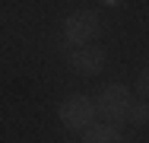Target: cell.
Here are the masks:
<instances>
[{"mask_svg":"<svg viewBox=\"0 0 149 143\" xmlns=\"http://www.w3.org/2000/svg\"><path fill=\"white\" fill-rule=\"evenodd\" d=\"M92 114H95V102L86 99V95H73V99H67V102L60 105V121H63L67 127H73V130L89 127Z\"/></svg>","mask_w":149,"mask_h":143,"instance_id":"1","label":"cell"},{"mask_svg":"<svg viewBox=\"0 0 149 143\" xmlns=\"http://www.w3.org/2000/svg\"><path fill=\"white\" fill-rule=\"evenodd\" d=\"M127 105H130V92L120 83L108 86V89L102 92V99H98V108L105 111V118H108L114 127H118L120 121H127Z\"/></svg>","mask_w":149,"mask_h":143,"instance_id":"2","label":"cell"},{"mask_svg":"<svg viewBox=\"0 0 149 143\" xmlns=\"http://www.w3.org/2000/svg\"><path fill=\"white\" fill-rule=\"evenodd\" d=\"M102 64H105V51L102 48H79L73 54V67L79 73H98Z\"/></svg>","mask_w":149,"mask_h":143,"instance_id":"4","label":"cell"},{"mask_svg":"<svg viewBox=\"0 0 149 143\" xmlns=\"http://www.w3.org/2000/svg\"><path fill=\"white\" fill-rule=\"evenodd\" d=\"M149 73L146 70H140V73H136V92H140V95H146V89H149Z\"/></svg>","mask_w":149,"mask_h":143,"instance_id":"7","label":"cell"},{"mask_svg":"<svg viewBox=\"0 0 149 143\" xmlns=\"http://www.w3.org/2000/svg\"><path fill=\"white\" fill-rule=\"evenodd\" d=\"M86 140L89 143H102V140H120L118 137V127H114V124H98V127H92L89 124V130H86Z\"/></svg>","mask_w":149,"mask_h":143,"instance_id":"5","label":"cell"},{"mask_svg":"<svg viewBox=\"0 0 149 143\" xmlns=\"http://www.w3.org/2000/svg\"><path fill=\"white\" fill-rule=\"evenodd\" d=\"M127 121L146 124V105H143V102H140V105H127Z\"/></svg>","mask_w":149,"mask_h":143,"instance_id":"6","label":"cell"},{"mask_svg":"<svg viewBox=\"0 0 149 143\" xmlns=\"http://www.w3.org/2000/svg\"><path fill=\"white\" fill-rule=\"evenodd\" d=\"M92 35H98V16L95 13H73L67 19V41L70 45H83Z\"/></svg>","mask_w":149,"mask_h":143,"instance_id":"3","label":"cell"}]
</instances>
